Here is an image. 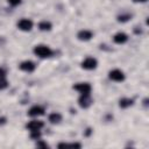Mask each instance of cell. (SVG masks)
Listing matches in <instances>:
<instances>
[{"mask_svg": "<svg viewBox=\"0 0 149 149\" xmlns=\"http://www.w3.org/2000/svg\"><path fill=\"white\" fill-rule=\"evenodd\" d=\"M34 54L41 58H47V57H50L52 55V50L47 47V45H36L34 48Z\"/></svg>", "mask_w": 149, "mask_h": 149, "instance_id": "cell-1", "label": "cell"}, {"mask_svg": "<svg viewBox=\"0 0 149 149\" xmlns=\"http://www.w3.org/2000/svg\"><path fill=\"white\" fill-rule=\"evenodd\" d=\"M97 65H98V62L93 57H87L81 62V68L85 70H93L97 68Z\"/></svg>", "mask_w": 149, "mask_h": 149, "instance_id": "cell-2", "label": "cell"}, {"mask_svg": "<svg viewBox=\"0 0 149 149\" xmlns=\"http://www.w3.org/2000/svg\"><path fill=\"white\" fill-rule=\"evenodd\" d=\"M108 77H109V79H112V80H114V81H123V80H125V74H123V72H122L121 70H119V69H114V70L109 71Z\"/></svg>", "mask_w": 149, "mask_h": 149, "instance_id": "cell-3", "label": "cell"}, {"mask_svg": "<svg viewBox=\"0 0 149 149\" xmlns=\"http://www.w3.org/2000/svg\"><path fill=\"white\" fill-rule=\"evenodd\" d=\"M73 88L78 91L80 94H90L91 92V85L88 83H78L73 85Z\"/></svg>", "mask_w": 149, "mask_h": 149, "instance_id": "cell-4", "label": "cell"}, {"mask_svg": "<svg viewBox=\"0 0 149 149\" xmlns=\"http://www.w3.org/2000/svg\"><path fill=\"white\" fill-rule=\"evenodd\" d=\"M17 28L22 31H29L33 28V21L29 19H21L17 22Z\"/></svg>", "mask_w": 149, "mask_h": 149, "instance_id": "cell-5", "label": "cell"}, {"mask_svg": "<svg viewBox=\"0 0 149 149\" xmlns=\"http://www.w3.org/2000/svg\"><path fill=\"white\" fill-rule=\"evenodd\" d=\"M92 102H93V101H92V98L90 97V94H81L80 98L78 99V104H79V106H80L81 108H87V107H90Z\"/></svg>", "mask_w": 149, "mask_h": 149, "instance_id": "cell-6", "label": "cell"}, {"mask_svg": "<svg viewBox=\"0 0 149 149\" xmlns=\"http://www.w3.org/2000/svg\"><path fill=\"white\" fill-rule=\"evenodd\" d=\"M19 68H20L22 71H26V72H33V71L35 70L36 65H35V63L31 62V61H24V62H22V63L20 64Z\"/></svg>", "mask_w": 149, "mask_h": 149, "instance_id": "cell-7", "label": "cell"}, {"mask_svg": "<svg viewBox=\"0 0 149 149\" xmlns=\"http://www.w3.org/2000/svg\"><path fill=\"white\" fill-rule=\"evenodd\" d=\"M26 127H27V129H29L30 132H33V130H40V129L43 127V122L40 121V120H31L30 122H28V123L26 125Z\"/></svg>", "mask_w": 149, "mask_h": 149, "instance_id": "cell-8", "label": "cell"}, {"mask_svg": "<svg viewBox=\"0 0 149 149\" xmlns=\"http://www.w3.org/2000/svg\"><path fill=\"white\" fill-rule=\"evenodd\" d=\"M44 114V108L41 107V106H33L29 111H28V115L30 116H40V115H43Z\"/></svg>", "mask_w": 149, "mask_h": 149, "instance_id": "cell-9", "label": "cell"}, {"mask_svg": "<svg viewBox=\"0 0 149 149\" xmlns=\"http://www.w3.org/2000/svg\"><path fill=\"white\" fill-rule=\"evenodd\" d=\"M77 37H78V40H80V41H88V40H91V37H92V31L86 30V29L80 30V31L77 34Z\"/></svg>", "mask_w": 149, "mask_h": 149, "instance_id": "cell-10", "label": "cell"}, {"mask_svg": "<svg viewBox=\"0 0 149 149\" xmlns=\"http://www.w3.org/2000/svg\"><path fill=\"white\" fill-rule=\"evenodd\" d=\"M127 40H128V36L125 33H118L113 37V41L118 44H123L125 42H127Z\"/></svg>", "mask_w": 149, "mask_h": 149, "instance_id": "cell-11", "label": "cell"}, {"mask_svg": "<svg viewBox=\"0 0 149 149\" xmlns=\"http://www.w3.org/2000/svg\"><path fill=\"white\" fill-rule=\"evenodd\" d=\"M49 121H50L51 123H54V125L59 123V122L62 121V115H61L59 113L54 112V113H51V114L49 115Z\"/></svg>", "mask_w": 149, "mask_h": 149, "instance_id": "cell-12", "label": "cell"}, {"mask_svg": "<svg viewBox=\"0 0 149 149\" xmlns=\"http://www.w3.org/2000/svg\"><path fill=\"white\" fill-rule=\"evenodd\" d=\"M133 99H129V98H122V99H120V101H119V106L121 107V108H127V107H130L132 105H133Z\"/></svg>", "mask_w": 149, "mask_h": 149, "instance_id": "cell-13", "label": "cell"}, {"mask_svg": "<svg viewBox=\"0 0 149 149\" xmlns=\"http://www.w3.org/2000/svg\"><path fill=\"white\" fill-rule=\"evenodd\" d=\"M51 23L49 22V21H41L40 23H38V28H40V30H42V31H48V30H50L51 29Z\"/></svg>", "mask_w": 149, "mask_h": 149, "instance_id": "cell-14", "label": "cell"}, {"mask_svg": "<svg viewBox=\"0 0 149 149\" xmlns=\"http://www.w3.org/2000/svg\"><path fill=\"white\" fill-rule=\"evenodd\" d=\"M130 17H132V15H129V14H122V15H119V16H118V21H119V22H126V21H128Z\"/></svg>", "mask_w": 149, "mask_h": 149, "instance_id": "cell-15", "label": "cell"}, {"mask_svg": "<svg viewBox=\"0 0 149 149\" xmlns=\"http://www.w3.org/2000/svg\"><path fill=\"white\" fill-rule=\"evenodd\" d=\"M30 137L33 140H38L41 137V132L40 130H33V132H30Z\"/></svg>", "mask_w": 149, "mask_h": 149, "instance_id": "cell-16", "label": "cell"}, {"mask_svg": "<svg viewBox=\"0 0 149 149\" xmlns=\"http://www.w3.org/2000/svg\"><path fill=\"white\" fill-rule=\"evenodd\" d=\"M8 86V81L6 80L5 77H0V90H3Z\"/></svg>", "mask_w": 149, "mask_h": 149, "instance_id": "cell-17", "label": "cell"}, {"mask_svg": "<svg viewBox=\"0 0 149 149\" xmlns=\"http://www.w3.org/2000/svg\"><path fill=\"white\" fill-rule=\"evenodd\" d=\"M7 1H8V3L12 5V6H17V5L21 3V0H7Z\"/></svg>", "mask_w": 149, "mask_h": 149, "instance_id": "cell-18", "label": "cell"}, {"mask_svg": "<svg viewBox=\"0 0 149 149\" xmlns=\"http://www.w3.org/2000/svg\"><path fill=\"white\" fill-rule=\"evenodd\" d=\"M36 147H42V148H48L49 146L45 143V142H42V141H40V142H37L36 143Z\"/></svg>", "mask_w": 149, "mask_h": 149, "instance_id": "cell-19", "label": "cell"}, {"mask_svg": "<svg viewBox=\"0 0 149 149\" xmlns=\"http://www.w3.org/2000/svg\"><path fill=\"white\" fill-rule=\"evenodd\" d=\"M6 76V70L3 68H0V77H5Z\"/></svg>", "mask_w": 149, "mask_h": 149, "instance_id": "cell-20", "label": "cell"}, {"mask_svg": "<svg viewBox=\"0 0 149 149\" xmlns=\"http://www.w3.org/2000/svg\"><path fill=\"white\" fill-rule=\"evenodd\" d=\"M6 123V118H0V125H5Z\"/></svg>", "mask_w": 149, "mask_h": 149, "instance_id": "cell-21", "label": "cell"}, {"mask_svg": "<svg viewBox=\"0 0 149 149\" xmlns=\"http://www.w3.org/2000/svg\"><path fill=\"white\" fill-rule=\"evenodd\" d=\"M134 2H146L147 0H133Z\"/></svg>", "mask_w": 149, "mask_h": 149, "instance_id": "cell-22", "label": "cell"}, {"mask_svg": "<svg viewBox=\"0 0 149 149\" xmlns=\"http://www.w3.org/2000/svg\"><path fill=\"white\" fill-rule=\"evenodd\" d=\"M143 104H144V106H147L148 105V99H144L143 100Z\"/></svg>", "mask_w": 149, "mask_h": 149, "instance_id": "cell-23", "label": "cell"}]
</instances>
